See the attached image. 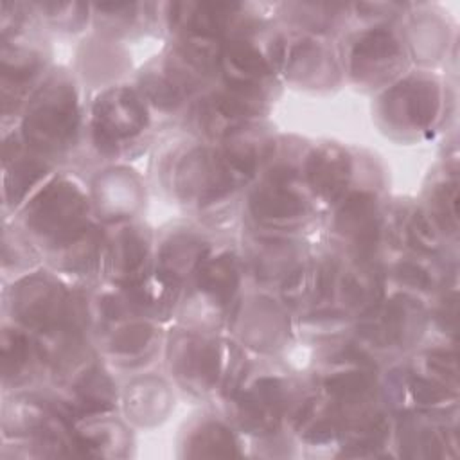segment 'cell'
<instances>
[{"instance_id":"1","label":"cell","mask_w":460,"mask_h":460,"mask_svg":"<svg viewBox=\"0 0 460 460\" xmlns=\"http://www.w3.org/2000/svg\"><path fill=\"white\" fill-rule=\"evenodd\" d=\"M23 225L68 271H86L101 259L102 235L90 223L88 198L66 178L50 180L27 203Z\"/></svg>"},{"instance_id":"2","label":"cell","mask_w":460,"mask_h":460,"mask_svg":"<svg viewBox=\"0 0 460 460\" xmlns=\"http://www.w3.org/2000/svg\"><path fill=\"white\" fill-rule=\"evenodd\" d=\"M241 354L203 332H178L169 345V367L178 383L196 395L214 390L232 394L239 388L244 367Z\"/></svg>"},{"instance_id":"3","label":"cell","mask_w":460,"mask_h":460,"mask_svg":"<svg viewBox=\"0 0 460 460\" xmlns=\"http://www.w3.org/2000/svg\"><path fill=\"white\" fill-rule=\"evenodd\" d=\"M79 131L77 92L65 75H52L29 99L22 137L38 155L65 151Z\"/></svg>"},{"instance_id":"4","label":"cell","mask_w":460,"mask_h":460,"mask_svg":"<svg viewBox=\"0 0 460 460\" xmlns=\"http://www.w3.org/2000/svg\"><path fill=\"white\" fill-rule=\"evenodd\" d=\"M298 169L293 164L280 162L271 165L266 178L248 198V212L259 226L270 230H296L304 226L313 205L296 187Z\"/></svg>"},{"instance_id":"5","label":"cell","mask_w":460,"mask_h":460,"mask_svg":"<svg viewBox=\"0 0 460 460\" xmlns=\"http://www.w3.org/2000/svg\"><path fill=\"white\" fill-rule=\"evenodd\" d=\"M149 122L147 108L140 93L117 86L102 92L92 106V135L97 147L113 155L138 137Z\"/></svg>"},{"instance_id":"6","label":"cell","mask_w":460,"mask_h":460,"mask_svg":"<svg viewBox=\"0 0 460 460\" xmlns=\"http://www.w3.org/2000/svg\"><path fill=\"white\" fill-rule=\"evenodd\" d=\"M13 318L23 327L45 334L68 318L74 295L49 275L34 273L18 280L11 289Z\"/></svg>"},{"instance_id":"7","label":"cell","mask_w":460,"mask_h":460,"mask_svg":"<svg viewBox=\"0 0 460 460\" xmlns=\"http://www.w3.org/2000/svg\"><path fill=\"white\" fill-rule=\"evenodd\" d=\"M426 313L419 300L397 295L381 300L359 316V338L379 350L406 349L424 329Z\"/></svg>"},{"instance_id":"8","label":"cell","mask_w":460,"mask_h":460,"mask_svg":"<svg viewBox=\"0 0 460 460\" xmlns=\"http://www.w3.org/2000/svg\"><path fill=\"white\" fill-rule=\"evenodd\" d=\"M235 424L252 435L279 433L289 406V385L280 376H259L248 386L230 394Z\"/></svg>"},{"instance_id":"9","label":"cell","mask_w":460,"mask_h":460,"mask_svg":"<svg viewBox=\"0 0 460 460\" xmlns=\"http://www.w3.org/2000/svg\"><path fill=\"white\" fill-rule=\"evenodd\" d=\"M334 205L332 235L356 261H370L383 235V217L376 196L368 190H352Z\"/></svg>"},{"instance_id":"10","label":"cell","mask_w":460,"mask_h":460,"mask_svg":"<svg viewBox=\"0 0 460 460\" xmlns=\"http://www.w3.org/2000/svg\"><path fill=\"white\" fill-rule=\"evenodd\" d=\"M440 111L438 83L411 75L394 84L381 99V115L397 131L420 133L433 128Z\"/></svg>"},{"instance_id":"11","label":"cell","mask_w":460,"mask_h":460,"mask_svg":"<svg viewBox=\"0 0 460 460\" xmlns=\"http://www.w3.org/2000/svg\"><path fill=\"white\" fill-rule=\"evenodd\" d=\"M347 58L352 79L365 86L388 83L402 70L406 61L401 41L386 27H374L358 34Z\"/></svg>"},{"instance_id":"12","label":"cell","mask_w":460,"mask_h":460,"mask_svg":"<svg viewBox=\"0 0 460 460\" xmlns=\"http://www.w3.org/2000/svg\"><path fill=\"white\" fill-rule=\"evenodd\" d=\"M264 101L244 93L225 88L223 92H214L203 97L194 111L192 119L196 128L217 140H226L243 133L250 120L261 113Z\"/></svg>"},{"instance_id":"13","label":"cell","mask_w":460,"mask_h":460,"mask_svg":"<svg viewBox=\"0 0 460 460\" xmlns=\"http://www.w3.org/2000/svg\"><path fill=\"white\" fill-rule=\"evenodd\" d=\"M340 266L329 257H309L296 262L282 279L280 295L288 307L316 309L336 291Z\"/></svg>"},{"instance_id":"14","label":"cell","mask_w":460,"mask_h":460,"mask_svg":"<svg viewBox=\"0 0 460 460\" xmlns=\"http://www.w3.org/2000/svg\"><path fill=\"white\" fill-rule=\"evenodd\" d=\"M149 235L135 225H119L110 235L102 237L101 259L106 275L120 288L140 280L149 262Z\"/></svg>"},{"instance_id":"15","label":"cell","mask_w":460,"mask_h":460,"mask_svg":"<svg viewBox=\"0 0 460 460\" xmlns=\"http://www.w3.org/2000/svg\"><path fill=\"white\" fill-rule=\"evenodd\" d=\"M219 70L228 90L264 101L262 90L277 68L250 40L235 38L221 49Z\"/></svg>"},{"instance_id":"16","label":"cell","mask_w":460,"mask_h":460,"mask_svg":"<svg viewBox=\"0 0 460 460\" xmlns=\"http://www.w3.org/2000/svg\"><path fill=\"white\" fill-rule=\"evenodd\" d=\"M302 171L311 192L318 199L334 205L350 185L352 158L336 144H320L309 151Z\"/></svg>"},{"instance_id":"17","label":"cell","mask_w":460,"mask_h":460,"mask_svg":"<svg viewBox=\"0 0 460 460\" xmlns=\"http://www.w3.org/2000/svg\"><path fill=\"white\" fill-rule=\"evenodd\" d=\"M180 286L160 271H149L140 280L124 286L128 314L146 320H167L178 302Z\"/></svg>"},{"instance_id":"18","label":"cell","mask_w":460,"mask_h":460,"mask_svg":"<svg viewBox=\"0 0 460 460\" xmlns=\"http://www.w3.org/2000/svg\"><path fill=\"white\" fill-rule=\"evenodd\" d=\"M239 280V262L230 252L208 255L194 273V288L199 300L205 305H212L219 314L234 302Z\"/></svg>"},{"instance_id":"19","label":"cell","mask_w":460,"mask_h":460,"mask_svg":"<svg viewBox=\"0 0 460 460\" xmlns=\"http://www.w3.org/2000/svg\"><path fill=\"white\" fill-rule=\"evenodd\" d=\"M171 25L183 32V38L214 40L228 31L237 18L235 4H171Z\"/></svg>"},{"instance_id":"20","label":"cell","mask_w":460,"mask_h":460,"mask_svg":"<svg viewBox=\"0 0 460 460\" xmlns=\"http://www.w3.org/2000/svg\"><path fill=\"white\" fill-rule=\"evenodd\" d=\"M336 291L347 313L365 314L385 296V275L370 261H356L338 273Z\"/></svg>"},{"instance_id":"21","label":"cell","mask_w":460,"mask_h":460,"mask_svg":"<svg viewBox=\"0 0 460 460\" xmlns=\"http://www.w3.org/2000/svg\"><path fill=\"white\" fill-rule=\"evenodd\" d=\"M433 415L404 413L399 428V449L402 456L410 458H435L446 456L447 447H455L451 442V431L446 426L431 422Z\"/></svg>"},{"instance_id":"22","label":"cell","mask_w":460,"mask_h":460,"mask_svg":"<svg viewBox=\"0 0 460 460\" xmlns=\"http://www.w3.org/2000/svg\"><path fill=\"white\" fill-rule=\"evenodd\" d=\"M208 255L210 248L201 237L190 232H176L162 243L156 271L181 288L189 277H194Z\"/></svg>"},{"instance_id":"23","label":"cell","mask_w":460,"mask_h":460,"mask_svg":"<svg viewBox=\"0 0 460 460\" xmlns=\"http://www.w3.org/2000/svg\"><path fill=\"white\" fill-rule=\"evenodd\" d=\"M239 320V334L252 347L261 350H270L280 345L288 329L284 313L270 300L255 298L252 304L244 305Z\"/></svg>"},{"instance_id":"24","label":"cell","mask_w":460,"mask_h":460,"mask_svg":"<svg viewBox=\"0 0 460 460\" xmlns=\"http://www.w3.org/2000/svg\"><path fill=\"white\" fill-rule=\"evenodd\" d=\"M280 68H286L302 84L311 86L332 83L338 72L332 54L314 40H302L291 47L286 45Z\"/></svg>"},{"instance_id":"25","label":"cell","mask_w":460,"mask_h":460,"mask_svg":"<svg viewBox=\"0 0 460 460\" xmlns=\"http://www.w3.org/2000/svg\"><path fill=\"white\" fill-rule=\"evenodd\" d=\"M41 68H43V61L38 52L23 47L9 49L7 45H4V52H2L4 113H7L11 106L14 108L18 106V102L27 95L29 88L34 84Z\"/></svg>"},{"instance_id":"26","label":"cell","mask_w":460,"mask_h":460,"mask_svg":"<svg viewBox=\"0 0 460 460\" xmlns=\"http://www.w3.org/2000/svg\"><path fill=\"white\" fill-rule=\"evenodd\" d=\"M20 144L18 138L13 144L5 142L13 155L4 151V198L11 207H16L49 171L47 162L38 153L27 155Z\"/></svg>"},{"instance_id":"27","label":"cell","mask_w":460,"mask_h":460,"mask_svg":"<svg viewBox=\"0 0 460 460\" xmlns=\"http://www.w3.org/2000/svg\"><path fill=\"white\" fill-rule=\"evenodd\" d=\"M160 341L158 329L146 318H131L120 323L108 338V354L124 365L147 361Z\"/></svg>"},{"instance_id":"28","label":"cell","mask_w":460,"mask_h":460,"mask_svg":"<svg viewBox=\"0 0 460 460\" xmlns=\"http://www.w3.org/2000/svg\"><path fill=\"white\" fill-rule=\"evenodd\" d=\"M40 363H45L40 341L22 329H4L2 334V374L4 383L20 385L27 381Z\"/></svg>"},{"instance_id":"29","label":"cell","mask_w":460,"mask_h":460,"mask_svg":"<svg viewBox=\"0 0 460 460\" xmlns=\"http://www.w3.org/2000/svg\"><path fill=\"white\" fill-rule=\"evenodd\" d=\"M187 456H235L241 455L239 442L225 422L201 420L185 440Z\"/></svg>"},{"instance_id":"30","label":"cell","mask_w":460,"mask_h":460,"mask_svg":"<svg viewBox=\"0 0 460 460\" xmlns=\"http://www.w3.org/2000/svg\"><path fill=\"white\" fill-rule=\"evenodd\" d=\"M255 250L252 252V264L253 273L261 280H275L284 279L289 270L295 266L293 259L296 255V250L293 243L284 239H273V237H262L255 243Z\"/></svg>"},{"instance_id":"31","label":"cell","mask_w":460,"mask_h":460,"mask_svg":"<svg viewBox=\"0 0 460 460\" xmlns=\"http://www.w3.org/2000/svg\"><path fill=\"white\" fill-rule=\"evenodd\" d=\"M402 239L419 253H435L442 246V230L429 216L420 208H413L401 225Z\"/></svg>"},{"instance_id":"32","label":"cell","mask_w":460,"mask_h":460,"mask_svg":"<svg viewBox=\"0 0 460 460\" xmlns=\"http://www.w3.org/2000/svg\"><path fill=\"white\" fill-rule=\"evenodd\" d=\"M458 183L456 178L440 181L431 190V208L429 216L440 226L442 232L456 230V201H458Z\"/></svg>"},{"instance_id":"33","label":"cell","mask_w":460,"mask_h":460,"mask_svg":"<svg viewBox=\"0 0 460 460\" xmlns=\"http://www.w3.org/2000/svg\"><path fill=\"white\" fill-rule=\"evenodd\" d=\"M394 277L399 284L415 291H433L440 280L438 271L417 257L399 261L394 268Z\"/></svg>"},{"instance_id":"34","label":"cell","mask_w":460,"mask_h":460,"mask_svg":"<svg viewBox=\"0 0 460 460\" xmlns=\"http://www.w3.org/2000/svg\"><path fill=\"white\" fill-rule=\"evenodd\" d=\"M428 377L456 390V356L453 350L433 349L424 354Z\"/></svg>"}]
</instances>
